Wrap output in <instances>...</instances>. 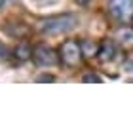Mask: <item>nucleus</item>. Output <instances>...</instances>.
Instances as JSON below:
<instances>
[{
  "instance_id": "12",
  "label": "nucleus",
  "mask_w": 133,
  "mask_h": 133,
  "mask_svg": "<svg viewBox=\"0 0 133 133\" xmlns=\"http://www.w3.org/2000/svg\"><path fill=\"white\" fill-rule=\"evenodd\" d=\"M76 2H78V4H80V6H86V4L89 2V0H76Z\"/></svg>"
},
{
  "instance_id": "4",
  "label": "nucleus",
  "mask_w": 133,
  "mask_h": 133,
  "mask_svg": "<svg viewBox=\"0 0 133 133\" xmlns=\"http://www.w3.org/2000/svg\"><path fill=\"white\" fill-rule=\"evenodd\" d=\"M32 57H34V61L38 63V65H42V66L55 65L57 63L55 51H53L51 48H48V46H36L34 51H32Z\"/></svg>"
},
{
  "instance_id": "5",
  "label": "nucleus",
  "mask_w": 133,
  "mask_h": 133,
  "mask_svg": "<svg viewBox=\"0 0 133 133\" xmlns=\"http://www.w3.org/2000/svg\"><path fill=\"white\" fill-rule=\"evenodd\" d=\"M97 55L103 59V61H110V59H114V55H116V48H114V44L110 40H105L99 48Z\"/></svg>"
},
{
  "instance_id": "2",
  "label": "nucleus",
  "mask_w": 133,
  "mask_h": 133,
  "mask_svg": "<svg viewBox=\"0 0 133 133\" xmlns=\"http://www.w3.org/2000/svg\"><path fill=\"white\" fill-rule=\"evenodd\" d=\"M108 10L118 21L128 23L133 19V0H110Z\"/></svg>"
},
{
  "instance_id": "9",
  "label": "nucleus",
  "mask_w": 133,
  "mask_h": 133,
  "mask_svg": "<svg viewBox=\"0 0 133 133\" xmlns=\"http://www.w3.org/2000/svg\"><path fill=\"white\" fill-rule=\"evenodd\" d=\"M84 82H101V78L97 76V74H86V76H84Z\"/></svg>"
},
{
  "instance_id": "10",
  "label": "nucleus",
  "mask_w": 133,
  "mask_h": 133,
  "mask_svg": "<svg viewBox=\"0 0 133 133\" xmlns=\"http://www.w3.org/2000/svg\"><path fill=\"white\" fill-rule=\"evenodd\" d=\"M6 57H8V48L0 44V59H6Z\"/></svg>"
},
{
  "instance_id": "6",
  "label": "nucleus",
  "mask_w": 133,
  "mask_h": 133,
  "mask_svg": "<svg viewBox=\"0 0 133 133\" xmlns=\"http://www.w3.org/2000/svg\"><path fill=\"white\" fill-rule=\"evenodd\" d=\"M116 36H118V40L122 42L124 46H133V29L124 27V29H120L116 32Z\"/></svg>"
},
{
  "instance_id": "1",
  "label": "nucleus",
  "mask_w": 133,
  "mask_h": 133,
  "mask_svg": "<svg viewBox=\"0 0 133 133\" xmlns=\"http://www.w3.org/2000/svg\"><path fill=\"white\" fill-rule=\"evenodd\" d=\"M76 23H78L76 15H55L40 21V31L44 34H61L74 29Z\"/></svg>"
},
{
  "instance_id": "13",
  "label": "nucleus",
  "mask_w": 133,
  "mask_h": 133,
  "mask_svg": "<svg viewBox=\"0 0 133 133\" xmlns=\"http://www.w3.org/2000/svg\"><path fill=\"white\" fill-rule=\"evenodd\" d=\"M2 4H4V0H0V8H2Z\"/></svg>"
},
{
  "instance_id": "8",
  "label": "nucleus",
  "mask_w": 133,
  "mask_h": 133,
  "mask_svg": "<svg viewBox=\"0 0 133 133\" xmlns=\"http://www.w3.org/2000/svg\"><path fill=\"white\" fill-rule=\"evenodd\" d=\"M82 48H84V51H86V55H91L93 51H99L95 46H91V42H89V40H86V42H84V44H82Z\"/></svg>"
},
{
  "instance_id": "7",
  "label": "nucleus",
  "mask_w": 133,
  "mask_h": 133,
  "mask_svg": "<svg viewBox=\"0 0 133 133\" xmlns=\"http://www.w3.org/2000/svg\"><path fill=\"white\" fill-rule=\"evenodd\" d=\"M15 55L21 59V61H25V59H29V55H32V51H31V48H29L27 44H19L15 48Z\"/></svg>"
},
{
  "instance_id": "11",
  "label": "nucleus",
  "mask_w": 133,
  "mask_h": 133,
  "mask_svg": "<svg viewBox=\"0 0 133 133\" xmlns=\"http://www.w3.org/2000/svg\"><path fill=\"white\" fill-rule=\"evenodd\" d=\"M40 80H42V82H51V80H53V76H42Z\"/></svg>"
},
{
  "instance_id": "3",
  "label": "nucleus",
  "mask_w": 133,
  "mask_h": 133,
  "mask_svg": "<svg viewBox=\"0 0 133 133\" xmlns=\"http://www.w3.org/2000/svg\"><path fill=\"white\" fill-rule=\"evenodd\" d=\"M61 55H63L65 65L74 66V65L80 63V57H82V46L78 44V42H74V40H69V42H65L63 48H61Z\"/></svg>"
}]
</instances>
